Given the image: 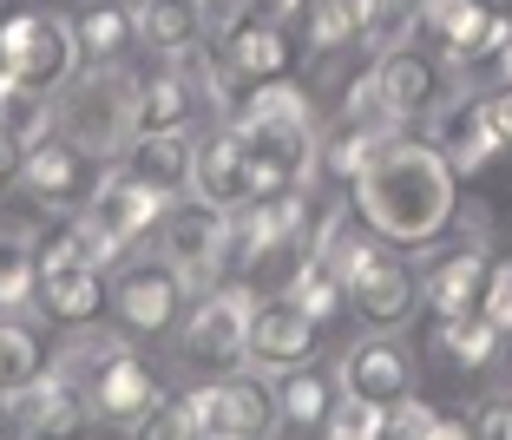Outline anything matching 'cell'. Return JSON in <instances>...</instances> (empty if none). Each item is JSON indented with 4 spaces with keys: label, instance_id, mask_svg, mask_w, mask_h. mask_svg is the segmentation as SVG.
Wrapping results in <instances>:
<instances>
[{
    "label": "cell",
    "instance_id": "1",
    "mask_svg": "<svg viewBox=\"0 0 512 440\" xmlns=\"http://www.w3.org/2000/svg\"><path fill=\"white\" fill-rule=\"evenodd\" d=\"M355 217L388 243L427 250L453 224V165L434 152V138H381V152L355 178Z\"/></svg>",
    "mask_w": 512,
    "mask_h": 440
},
{
    "label": "cell",
    "instance_id": "2",
    "mask_svg": "<svg viewBox=\"0 0 512 440\" xmlns=\"http://www.w3.org/2000/svg\"><path fill=\"white\" fill-rule=\"evenodd\" d=\"M237 138L256 165V198H276V191H302L309 165H316L322 138L309 125V99H302L289 79H270V86L250 92V106L237 119Z\"/></svg>",
    "mask_w": 512,
    "mask_h": 440
},
{
    "label": "cell",
    "instance_id": "3",
    "mask_svg": "<svg viewBox=\"0 0 512 440\" xmlns=\"http://www.w3.org/2000/svg\"><path fill=\"white\" fill-rule=\"evenodd\" d=\"M250 316L256 296L237 283H217L197 296V309H184V362L204 375H230L250 355Z\"/></svg>",
    "mask_w": 512,
    "mask_h": 440
},
{
    "label": "cell",
    "instance_id": "4",
    "mask_svg": "<svg viewBox=\"0 0 512 440\" xmlns=\"http://www.w3.org/2000/svg\"><path fill=\"white\" fill-rule=\"evenodd\" d=\"M0 66L20 79V86H66L79 66V33L60 14H7L0 20Z\"/></svg>",
    "mask_w": 512,
    "mask_h": 440
},
{
    "label": "cell",
    "instance_id": "5",
    "mask_svg": "<svg viewBox=\"0 0 512 440\" xmlns=\"http://www.w3.org/2000/svg\"><path fill=\"white\" fill-rule=\"evenodd\" d=\"M368 79H375L381 112H388L394 125H407V119H434V112L453 99L447 60H440V53H427V46H388Z\"/></svg>",
    "mask_w": 512,
    "mask_h": 440
},
{
    "label": "cell",
    "instance_id": "6",
    "mask_svg": "<svg viewBox=\"0 0 512 440\" xmlns=\"http://www.w3.org/2000/svg\"><path fill=\"white\" fill-rule=\"evenodd\" d=\"M270 79H289V40H283V27L243 14L237 27L224 33V46H217L211 92L217 99H224V92H256V86H270Z\"/></svg>",
    "mask_w": 512,
    "mask_h": 440
},
{
    "label": "cell",
    "instance_id": "7",
    "mask_svg": "<svg viewBox=\"0 0 512 440\" xmlns=\"http://www.w3.org/2000/svg\"><path fill=\"white\" fill-rule=\"evenodd\" d=\"M112 303H119L125 329L165 335L171 322L191 309V276H184L171 257H158V263H125V270H119V289H112Z\"/></svg>",
    "mask_w": 512,
    "mask_h": 440
},
{
    "label": "cell",
    "instance_id": "8",
    "mask_svg": "<svg viewBox=\"0 0 512 440\" xmlns=\"http://www.w3.org/2000/svg\"><path fill=\"white\" fill-rule=\"evenodd\" d=\"M7 408H14L20 440H92V421H99L86 388H73L60 368H46L27 395H14Z\"/></svg>",
    "mask_w": 512,
    "mask_h": 440
},
{
    "label": "cell",
    "instance_id": "9",
    "mask_svg": "<svg viewBox=\"0 0 512 440\" xmlns=\"http://www.w3.org/2000/svg\"><path fill=\"white\" fill-rule=\"evenodd\" d=\"M132 79L125 73H92L86 86L73 92V106H66V125H73V145L86 152H125V138H132Z\"/></svg>",
    "mask_w": 512,
    "mask_h": 440
},
{
    "label": "cell",
    "instance_id": "10",
    "mask_svg": "<svg viewBox=\"0 0 512 440\" xmlns=\"http://www.w3.org/2000/svg\"><path fill=\"white\" fill-rule=\"evenodd\" d=\"M99 178H106V171L92 165V152L73 145V138H40V145L20 158V184H27L40 204H53V211L86 204L92 191H99Z\"/></svg>",
    "mask_w": 512,
    "mask_h": 440
},
{
    "label": "cell",
    "instance_id": "11",
    "mask_svg": "<svg viewBox=\"0 0 512 440\" xmlns=\"http://www.w3.org/2000/svg\"><path fill=\"white\" fill-rule=\"evenodd\" d=\"M342 395L368 401V408H394V401L414 395V355L394 342V335H368V342H355V349L342 355Z\"/></svg>",
    "mask_w": 512,
    "mask_h": 440
},
{
    "label": "cell",
    "instance_id": "12",
    "mask_svg": "<svg viewBox=\"0 0 512 440\" xmlns=\"http://www.w3.org/2000/svg\"><path fill=\"white\" fill-rule=\"evenodd\" d=\"M434 152L453 165V178H473L499 158V132L493 112H486V92H467V99H447L434 112Z\"/></svg>",
    "mask_w": 512,
    "mask_h": 440
},
{
    "label": "cell",
    "instance_id": "13",
    "mask_svg": "<svg viewBox=\"0 0 512 440\" xmlns=\"http://www.w3.org/2000/svg\"><path fill=\"white\" fill-rule=\"evenodd\" d=\"M276 427H283L276 381L237 375V368H230V375L211 388V434H224V440H270Z\"/></svg>",
    "mask_w": 512,
    "mask_h": 440
},
{
    "label": "cell",
    "instance_id": "14",
    "mask_svg": "<svg viewBox=\"0 0 512 440\" xmlns=\"http://www.w3.org/2000/svg\"><path fill=\"white\" fill-rule=\"evenodd\" d=\"M165 257L178 263L184 276H217L230 263V211L217 204H178L165 217Z\"/></svg>",
    "mask_w": 512,
    "mask_h": 440
},
{
    "label": "cell",
    "instance_id": "15",
    "mask_svg": "<svg viewBox=\"0 0 512 440\" xmlns=\"http://www.w3.org/2000/svg\"><path fill=\"white\" fill-rule=\"evenodd\" d=\"M191 198L197 204H217V211H243V204H256V165H250V152H243L237 125L217 132L211 145H197Z\"/></svg>",
    "mask_w": 512,
    "mask_h": 440
},
{
    "label": "cell",
    "instance_id": "16",
    "mask_svg": "<svg viewBox=\"0 0 512 440\" xmlns=\"http://www.w3.org/2000/svg\"><path fill=\"white\" fill-rule=\"evenodd\" d=\"M348 303H355V316L368 322V329H401V322H414V309H421V276L407 270V263L394 257H375L355 283H348Z\"/></svg>",
    "mask_w": 512,
    "mask_h": 440
},
{
    "label": "cell",
    "instance_id": "17",
    "mask_svg": "<svg viewBox=\"0 0 512 440\" xmlns=\"http://www.w3.org/2000/svg\"><path fill=\"white\" fill-rule=\"evenodd\" d=\"M165 191H151L145 178H132V171H106V178H99V191H92V217H99V224L112 230V237L125 243V250H132L138 237H145V230H158L165 224Z\"/></svg>",
    "mask_w": 512,
    "mask_h": 440
},
{
    "label": "cell",
    "instance_id": "18",
    "mask_svg": "<svg viewBox=\"0 0 512 440\" xmlns=\"http://www.w3.org/2000/svg\"><path fill=\"white\" fill-rule=\"evenodd\" d=\"M125 171L145 178L151 191H165V198H184L191 191V171H197L191 132H132L125 138Z\"/></svg>",
    "mask_w": 512,
    "mask_h": 440
},
{
    "label": "cell",
    "instance_id": "19",
    "mask_svg": "<svg viewBox=\"0 0 512 440\" xmlns=\"http://www.w3.org/2000/svg\"><path fill=\"white\" fill-rule=\"evenodd\" d=\"M316 329H322V322H309L289 296H283V303H256V316H250V362H263V368L309 362Z\"/></svg>",
    "mask_w": 512,
    "mask_h": 440
},
{
    "label": "cell",
    "instance_id": "20",
    "mask_svg": "<svg viewBox=\"0 0 512 440\" xmlns=\"http://www.w3.org/2000/svg\"><path fill=\"white\" fill-rule=\"evenodd\" d=\"M33 303L53 322H66V329H86V322L106 309V283H99V270H86V263H40Z\"/></svg>",
    "mask_w": 512,
    "mask_h": 440
},
{
    "label": "cell",
    "instance_id": "21",
    "mask_svg": "<svg viewBox=\"0 0 512 440\" xmlns=\"http://www.w3.org/2000/svg\"><path fill=\"white\" fill-rule=\"evenodd\" d=\"M486 270H493V263H486L473 243H460V250H447V257L421 276V303L434 309V316H467L486 296Z\"/></svg>",
    "mask_w": 512,
    "mask_h": 440
},
{
    "label": "cell",
    "instance_id": "22",
    "mask_svg": "<svg viewBox=\"0 0 512 440\" xmlns=\"http://www.w3.org/2000/svg\"><path fill=\"white\" fill-rule=\"evenodd\" d=\"M53 99L40 86H20L7 66H0V152L7 158H27L40 138H53Z\"/></svg>",
    "mask_w": 512,
    "mask_h": 440
},
{
    "label": "cell",
    "instance_id": "23",
    "mask_svg": "<svg viewBox=\"0 0 512 440\" xmlns=\"http://www.w3.org/2000/svg\"><path fill=\"white\" fill-rule=\"evenodd\" d=\"M197 119V79L191 73H151L132 92V132H191Z\"/></svg>",
    "mask_w": 512,
    "mask_h": 440
},
{
    "label": "cell",
    "instance_id": "24",
    "mask_svg": "<svg viewBox=\"0 0 512 440\" xmlns=\"http://www.w3.org/2000/svg\"><path fill=\"white\" fill-rule=\"evenodd\" d=\"M86 401H92V414H99V421L138 427V421H145V408L158 401V381L145 375V362H138V355H119V362H112L106 375L86 388Z\"/></svg>",
    "mask_w": 512,
    "mask_h": 440
},
{
    "label": "cell",
    "instance_id": "25",
    "mask_svg": "<svg viewBox=\"0 0 512 440\" xmlns=\"http://www.w3.org/2000/svg\"><path fill=\"white\" fill-rule=\"evenodd\" d=\"M119 257H125V243L112 237L92 211L86 217L66 211V224L40 243V263H86V270H106V263H119Z\"/></svg>",
    "mask_w": 512,
    "mask_h": 440
},
{
    "label": "cell",
    "instance_id": "26",
    "mask_svg": "<svg viewBox=\"0 0 512 440\" xmlns=\"http://www.w3.org/2000/svg\"><path fill=\"white\" fill-rule=\"evenodd\" d=\"M276 401H283V421L322 427L335 414V401H342V375H329V368H316V362H296L276 381Z\"/></svg>",
    "mask_w": 512,
    "mask_h": 440
},
{
    "label": "cell",
    "instance_id": "27",
    "mask_svg": "<svg viewBox=\"0 0 512 440\" xmlns=\"http://www.w3.org/2000/svg\"><path fill=\"white\" fill-rule=\"evenodd\" d=\"M132 440H211V388H191V395H178V401H151L145 408V421L138 427H125Z\"/></svg>",
    "mask_w": 512,
    "mask_h": 440
},
{
    "label": "cell",
    "instance_id": "28",
    "mask_svg": "<svg viewBox=\"0 0 512 440\" xmlns=\"http://www.w3.org/2000/svg\"><path fill=\"white\" fill-rule=\"evenodd\" d=\"M197 33H204V14H197V0H145L138 7V40L151 46V53H191Z\"/></svg>",
    "mask_w": 512,
    "mask_h": 440
},
{
    "label": "cell",
    "instance_id": "29",
    "mask_svg": "<svg viewBox=\"0 0 512 440\" xmlns=\"http://www.w3.org/2000/svg\"><path fill=\"white\" fill-rule=\"evenodd\" d=\"M499 342H506V329L486 322L480 309H467V316H440V355H447L453 368H493Z\"/></svg>",
    "mask_w": 512,
    "mask_h": 440
},
{
    "label": "cell",
    "instance_id": "30",
    "mask_svg": "<svg viewBox=\"0 0 512 440\" xmlns=\"http://www.w3.org/2000/svg\"><path fill=\"white\" fill-rule=\"evenodd\" d=\"M33 283H40V243L27 230H0V316H20L33 303Z\"/></svg>",
    "mask_w": 512,
    "mask_h": 440
},
{
    "label": "cell",
    "instance_id": "31",
    "mask_svg": "<svg viewBox=\"0 0 512 440\" xmlns=\"http://www.w3.org/2000/svg\"><path fill=\"white\" fill-rule=\"evenodd\" d=\"M289 303H296L309 322H329V316H342V309H348V283L335 276L329 257L309 250V257L296 263V276H289Z\"/></svg>",
    "mask_w": 512,
    "mask_h": 440
},
{
    "label": "cell",
    "instance_id": "32",
    "mask_svg": "<svg viewBox=\"0 0 512 440\" xmlns=\"http://www.w3.org/2000/svg\"><path fill=\"white\" fill-rule=\"evenodd\" d=\"M46 375V355H40V335L27 329L20 316H0V401L27 395L33 381Z\"/></svg>",
    "mask_w": 512,
    "mask_h": 440
},
{
    "label": "cell",
    "instance_id": "33",
    "mask_svg": "<svg viewBox=\"0 0 512 440\" xmlns=\"http://www.w3.org/2000/svg\"><path fill=\"white\" fill-rule=\"evenodd\" d=\"M394 132V125H368V119H348L342 125V132H329V138H322V171H329V178H348V184H355V178H362V171H368V158H375L381 152V138H388Z\"/></svg>",
    "mask_w": 512,
    "mask_h": 440
},
{
    "label": "cell",
    "instance_id": "34",
    "mask_svg": "<svg viewBox=\"0 0 512 440\" xmlns=\"http://www.w3.org/2000/svg\"><path fill=\"white\" fill-rule=\"evenodd\" d=\"M73 33H79V53H86V60L112 66L125 46H138V14H132V7H119V0H106V7H92Z\"/></svg>",
    "mask_w": 512,
    "mask_h": 440
},
{
    "label": "cell",
    "instance_id": "35",
    "mask_svg": "<svg viewBox=\"0 0 512 440\" xmlns=\"http://www.w3.org/2000/svg\"><path fill=\"white\" fill-rule=\"evenodd\" d=\"M119 355H132V349L119 342V335H99V329H92V335H73V342L60 349V375L73 381V388H92V381L106 375V368L119 362Z\"/></svg>",
    "mask_w": 512,
    "mask_h": 440
},
{
    "label": "cell",
    "instance_id": "36",
    "mask_svg": "<svg viewBox=\"0 0 512 440\" xmlns=\"http://www.w3.org/2000/svg\"><path fill=\"white\" fill-rule=\"evenodd\" d=\"M453 79H460L467 92H506L512 86V20L493 33V46H486V53H473L467 66H453Z\"/></svg>",
    "mask_w": 512,
    "mask_h": 440
},
{
    "label": "cell",
    "instance_id": "37",
    "mask_svg": "<svg viewBox=\"0 0 512 440\" xmlns=\"http://www.w3.org/2000/svg\"><path fill=\"white\" fill-rule=\"evenodd\" d=\"M460 14H467V0H421V7H407V46H427V53H440Z\"/></svg>",
    "mask_w": 512,
    "mask_h": 440
},
{
    "label": "cell",
    "instance_id": "38",
    "mask_svg": "<svg viewBox=\"0 0 512 440\" xmlns=\"http://www.w3.org/2000/svg\"><path fill=\"white\" fill-rule=\"evenodd\" d=\"M434 421H440L434 401L407 395V401H394V408H381V434L375 440H427V434H434Z\"/></svg>",
    "mask_w": 512,
    "mask_h": 440
},
{
    "label": "cell",
    "instance_id": "39",
    "mask_svg": "<svg viewBox=\"0 0 512 440\" xmlns=\"http://www.w3.org/2000/svg\"><path fill=\"white\" fill-rule=\"evenodd\" d=\"M375 434H381V408H368L355 395H342L335 414L322 421V440H375Z\"/></svg>",
    "mask_w": 512,
    "mask_h": 440
},
{
    "label": "cell",
    "instance_id": "40",
    "mask_svg": "<svg viewBox=\"0 0 512 440\" xmlns=\"http://www.w3.org/2000/svg\"><path fill=\"white\" fill-rule=\"evenodd\" d=\"M309 33H316V46H348V40H362L355 14H348V7H335V0H309Z\"/></svg>",
    "mask_w": 512,
    "mask_h": 440
},
{
    "label": "cell",
    "instance_id": "41",
    "mask_svg": "<svg viewBox=\"0 0 512 440\" xmlns=\"http://www.w3.org/2000/svg\"><path fill=\"white\" fill-rule=\"evenodd\" d=\"M480 316H486V322H499V329H512V263H493V270H486Z\"/></svg>",
    "mask_w": 512,
    "mask_h": 440
},
{
    "label": "cell",
    "instance_id": "42",
    "mask_svg": "<svg viewBox=\"0 0 512 440\" xmlns=\"http://www.w3.org/2000/svg\"><path fill=\"white\" fill-rule=\"evenodd\" d=\"M473 440H512V395H493L473 408Z\"/></svg>",
    "mask_w": 512,
    "mask_h": 440
},
{
    "label": "cell",
    "instance_id": "43",
    "mask_svg": "<svg viewBox=\"0 0 512 440\" xmlns=\"http://www.w3.org/2000/svg\"><path fill=\"white\" fill-rule=\"evenodd\" d=\"M250 14H256V20H270V27H289V20L309 14V0H250Z\"/></svg>",
    "mask_w": 512,
    "mask_h": 440
},
{
    "label": "cell",
    "instance_id": "44",
    "mask_svg": "<svg viewBox=\"0 0 512 440\" xmlns=\"http://www.w3.org/2000/svg\"><path fill=\"white\" fill-rule=\"evenodd\" d=\"M486 112H493L499 152H512V86H506V92H486Z\"/></svg>",
    "mask_w": 512,
    "mask_h": 440
},
{
    "label": "cell",
    "instance_id": "45",
    "mask_svg": "<svg viewBox=\"0 0 512 440\" xmlns=\"http://www.w3.org/2000/svg\"><path fill=\"white\" fill-rule=\"evenodd\" d=\"M427 440H473V421H447V414H440Z\"/></svg>",
    "mask_w": 512,
    "mask_h": 440
},
{
    "label": "cell",
    "instance_id": "46",
    "mask_svg": "<svg viewBox=\"0 0 512 440\" xmlns=\"http://www.w3.org/2000/svg\"><path fill=\"white\" fill-rule=\"evenodd\" d=\"M335 7H348V14H355V27H368V14H375V7H388V0H335Z\"/></svg>",
    "mask_w": 512,
    "mask_h": 440
},
{
    "label": "cell",
    "instance_id": "47",
    "mask_svg": "<svg viewBox=\"0 0 512 440\" xmlns=\"http://www.w3.org/2000/svg\"><path fill=\"white\" fill-rule=\"evenodd\" d=\"M230 7H237V0H197V14H204V27H211V20H224Z\"/></svg>",
    "mask_w": 512,
    "mask_h": 440
},
{
    "label": "cell",
    "instance_id": "48",
    "mask_svg": "<svg viewBox=\"0 0 512 440\" xmlns=\"http://www.w3.org/2000/svg\"><path fill=\"white\" fill-rule=\"evenodd\" d=\"M0 184H7V152H0Z\"/></svg>",
    "mask_w": 512,
    "mask_h": 440
},
{
    "label": "cell",
    "instance_id": "49",
    "mask_svg": "<svg viewBox=\"0 0 512 440\" xmlns=\"http://www.w3.org/2000/svg\"><path fill=\"white\" fill-rule=\"evenodd\" d=\"M0 20H7V0H0Z\"/></svg>",
    "mask_w": 512,
    "mask_h": 440
},
{
    "label": "cell",
    "instance_id": "50",
    "mask_svg": "<svg viewBox=\"0 0 512 440\" xmlns=\"http://www.w3.org/2000/svg\"><path fill=\"white\" fill-rule=\"evenodd\" d=\"M211 440H224V434H211Z\"/></svg>",
    "mask_w": 512,
    "mask_h": 440
}]
</instances>
